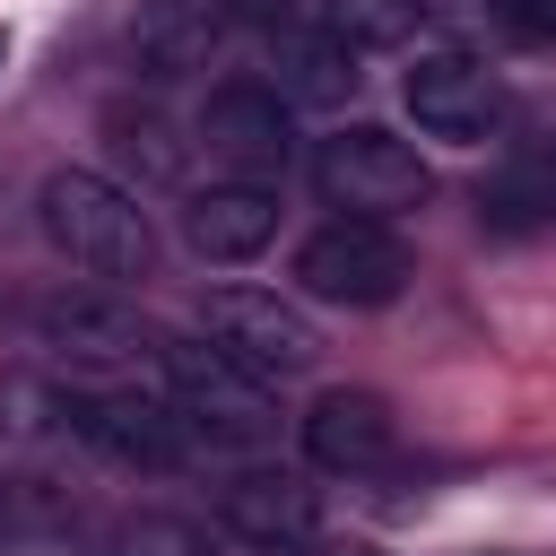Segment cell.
I'll return each mask as SVG.
<instances>
[{
	"mask_svg": "<svg viewBox=\"0 0 556 556\" xmlns=\"http://www.w3.org/2000/svg\"><path fill=\"white\" fill-rule=\"evenodd\" d=\"M408 26H417V0H321V35H339L348 52L408 43Z\"/></svg>",
	"mask_w": 556,
	"mask_h": 556,
	"instance_id": "44dd1931",
	"label": "cell"
},
{
	"mask_svg": "<svg viewBox=\"0 0 556 556\" xmlns=\"http://www.w3.org/2000/svg\"><path fill=\"white\" fill-rule=\"evenodd\" d=\"M478 226L486 235H539V226H556V139L513 148L478 182Z\"/></svg>",
	"mask_w": 556,
	"mask_h": 556,
	"instance_id": "9a60e30c",
	"label": "cell"
},
{
	"mask_svg": "<svg viewBox=\"0 0 556 556\" xmlns=\"http://www.w3.org/2000/svg\"><path fill=\"white\" fill-rule=\"evenodd\" d=\"M408 243L382 226V217H330V226H313L304 235V252H295V287L313 295V304H348V313H374V304H391L400 287H408Z\"/></svg>",
	"mask_w": 556,
	"mask_h": 556,
	"instance_id": "3957f363",
	"label": "cell"
},
{
	"mask_svg": "<svg viewBox=\"0 0 556 556\" xmlns=\"http://www.w3.org/2000/svg\"><path fill=\"white\" fill-rule=\"evenodd\" d=\"M417 17L426 26H443V35H460V52L469 43H556V0H417Z\"/></svg>",
	"mask_w": 556,
	"mask_h": 556,
	"instance_id": "2e32d148",
	"label": "cell"
},
{
	"mask_svg": "<svg viewBox=\"0 0 556 556\" xmlns=\"http://www.w3.org/2000/svg\"><path fill=\"white\" fill-rule=\"evenodd\" d=\"M356 52L339 43V35H321V26H278L269 35V87H278V104H348L356 96Z\"/></svg>",
	"mask_w": 556,
	"mask_h": 556,
	"instance_id": "5bb4252c",
	"label": "cell"
},
{
	"mask_svg": "<svg viewBox=\"0 0 556 556\" xmlns=\"http://www.w3.org/2000/svg\"><path fill=\"white\" fill-rule=\"evenodd\" d=\"M313 191L339 208V217H400V208H426V191H434V174H426V156L400 139V130H382V122H339L321 148H313Z\"/></svg>",
	"mask_w": 556,
	"mask_h": 556,
	"instance_id": "7a4b0ae2",
	"label": "cell"
},
{
	"mask_svg": "<svg viewBox=\"0 0 556 556\" xmlns=\"http://www.w3.org/2000/svg\"><path fill=\"white\" fill-rule=\"evenodd\" d=\"M208 513H217V530H226L235 547H252V556H295V547H313V530H321V495H313L304 469H235V478H217Z\"/></svg>",
	"mask_w": 556,
	"mask_h": 556,
	"instance_id": "30bf717a",
	"label": "cell"
},
{
	"mask_svg": "<svg viewBox=\"0 0 556 556\" xmlns=\"http://www.w3.org/2000/svg\"><path fill=\"white\" fill-rule=\"evenodd\" d=\"M104 556H226V547L191 513H122L113 539H104Z\"/></svg>",
	"mask_w": 556,
	"mask_h": 556,
	"instance_id": "ffe728a7",
	"label": "cell"
},
{
	"mask_svg": "<svg viewBox=\"0 0 556 556\" xmlns=\"http://www.w3.org/2000/svg\"><path fill=\"white\" fill-rule=\"evenodd\" d=\"M348 556H365V547H348Z\"/></svg>",
	"mask_w": 556,
	"mask_h": 556,
	"instance_id": "603a6c76",
	"label": "cell"
},
{
	"mask_svg": "<svg viewBox=\"0 0 556 556\" xmlns=\"http://www.w3.org/2000/svg\"><path fill=\"white\" fill-rule=\"evenodd\" d=\"M269 235H278V191H269V182H235V174H226V182H208V191L182 200V243H191L200 261H217V269L261 261Z\"/></svg>",
	"mask_w": 556,
	"mask_h": 556,
	"instance_id": "7c38bea8",
	"label": "cell"
},
{
	"mask_svg": "<svg viewBox=\"0 0 556 556\" xmlns=\"http://www.w3.org/2000/svg\"><path fill=\"white\" fill-rule=\"evenodd\" d=\"M295 426H304V460H313V469H330V478H365V469H382V460L400 452L391 408H382L374 391H356V382L321 391Z\"/></svg>",
	"mask_w": 556,
	"mask_h": 556,
	"instance_id": "8fae6325",
	"label": "cell"
},
{
	"mask_svg": "<svg viewBox=\"0 0 556 556\" xmlns=\"http://www.w3.org/2000/svg\"><path fill=\"white\" fill-rule=\"evenodd\" d=\"M122 52L148 87L200 78L217 61V17H208V0H139V17L122 26Z\"/></svg>",
	"mask_w": 556,
	"mask_h": 556,
	"instance_id": "4fadbf2b",
	"label": "cell"
},
{
	"mask_svg": "<svg viewBox=\"0 0 556 556\" xmlns=\"http://www.w3.org/2000/svg\"><path fill=\"white\" fill-rule=\"evenodd\" d=\"M295 9H304V0H208V17H217V26H226V17H243V26H261V35L295 26Z\"/></svg>",
	"mask_w": 556,
	"mask_h": 556,
	"instance_id": "7402d4cb",
	"label": "cell"
},
{
	"mask_svg": "<svg viewBox=\"0 0 556 556\" xmlns=\"http://www.w3.org/2000/svg\"><path fill=\"white\" fill-rule=\"evenodd\" d=\"M200 321H208V339H217V356L226 365H243L252 382H304L313 365H321V330L287 304V295H261V287H217L208 304H200Z\"/></svg>",
	"mask_w": 556,
	"mask_h": 556,
	"instance_id": "8992f818",
	"label": "cell"
},
{
	"mask_svg": "<svg viewBox=\"0 0 556 556\" xmlns=\"http://www.w3.org/2000/svg\"><path fill=\"white\" fill-rule=\"evenodd\" d=\"M165 408L182 417L191 443L208 452H252L269 443V382H252L243 365H226L217 348H165Z\"/></svg>",
	"mask_w": 556,
	"mask_h": 556,
	"instance_id": "277c9868",
	"label": "cell"
},
{
	"mask_svg": "<svg viewBox=\"0 0 556 556\" xmlns=\"http://www.w3.org/2000/svg\"><path fill=\"white\" fill-rule=\"evenodd\" d=\"M70 434L113 460V469H174L191 452L182 417L156 400V391H130V382H104V391H70Z\"/></svg>",
	"mask_w": 556,
	"mask_h": 556,
	"instance_id": "9c48e42d",
	"label": "cell"
},
{
	"mask_svg": "<svg viewBox=\"0 0 556 556\" xmlns=\"http://www.w3.org/2000/svg\"><path fill=\"white\" fill-rule=\"evenodd\" d=\"M104 139H113V156L139 174V191L182 174V139H174V122H165L156 104H104Z\"/></svg>",
	"mask_w": 556,
	"mask_h": 556,
	"instance_id": "ac0fdd59",
	"label": "cell"
},
{
	"mask_svg": "<svg viewBox=\"0 0 556 556\" xmlns=\"http://www.w3.org/2000/svg\"><path fill=\"white\" fill-rule=\"evenodd\" d=\"M26 339L43 356H61V365H148V356H165L156 321L139 304L104 295V287H52V295H35L26 304Z\"/></svg>",
	"mask_w": 556,
	"mask_h": 556,
	"instance_id": "5b68a950",
	"label": "cell"
},
{
	"mask_svg": "<svg viewBox=\"0 0 556 556\" xmlns=\"http://www.w3.org/2000/svg\"><path fill=\"white\" fill-rule=\"evenodd\" d=\"M35 226L61 261L96 269V278H148L156 269V226L139 208V191L122 174H96V165H52L43 191H35Z\"/></svg>",
	"mask_w": 556,
	"mask_h": 556,
	"instance_id": "6da1fadb",
	"label": "cell"
},
{
	"mask_svg": "<svg viewBox=\"0 0 556 556\" xmlns=\"http://www.w3.org/2000/svg\"><path fill=\"white\" fill-rule=\"evenodd\" d=\"M78 539L70 495H52L43 478H0V547L9 556H61Z\"/></svg>",
	"mask_w": 556,
	"mask_h": 556,
	"instance_id": "e0dca14e",
	"label": "cell"
},
{
	"mask_svg": "<svg viewBox=\"0 0 556 556\" xmlns=\"http://www.w3.org/2000/svg\"><path fill=\"white\" fill-rule=\"evenodd\" d=\"M200 148L235 182H278L295 165V104H278L269 78H226L200 104Z\"/></svg>",
	"mask_w": 556,
	"mask_h": 556,
	"instance_id": "ba28073f",
	"label": "cell"
},
{
	"mask_svg": "<svg viewBox=\"0 0 556 556\" xmlns=\"http://www.w3.org/2000/svg\"><path fill=\"white\" fill-rule=\"evenodd\" d=\"M400 104H408V122H417L426 139H443V148H486V139L504 130V78H495L478 52H460V43L417 52V61L400 70Z\"/></svg>",
	"mask_w": 556,
	"mask_h": 556,
	"instance_id": "52a82bcc",
	"label": "cell"
},
{
	"mask_svg": "<svg viewBox=\"0 0 556 556\" xmlns=\"http://www.w3.org/2000/svg\"><path fill=\"white\" fill-rule=\"evenodd\" d=\"M0 434H17V443L70 434V391L43 374H0Z\"/></svg>",
	"mask_w": 556,
	"mask_h": 556,
	"instance_id": "d6986e66",
	"label": "cell"
}]
</instances>
